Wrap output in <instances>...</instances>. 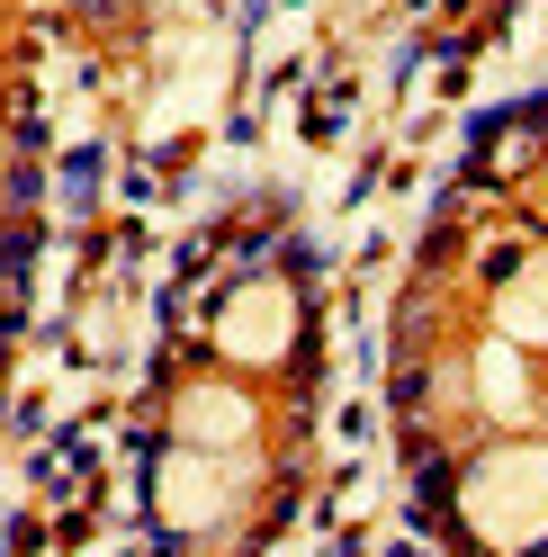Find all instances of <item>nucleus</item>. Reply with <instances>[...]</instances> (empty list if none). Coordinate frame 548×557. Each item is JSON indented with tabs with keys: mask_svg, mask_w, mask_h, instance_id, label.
Listing matches in <instances>:
<instances>
[{
	"mask_svg": "<svg viewBox=\"0 0 548 557\" xmlns=\"http://www.w3.org/2000/svg\"><path fill=\"white\" fill-rule=\"evenodd\" d=\"M27 261H37V225H10V234H0V288H18Z\"/></svg>",
	"mask_w": 548,
	"mask_h": 557,
	"instance_id": "f257e3e1",
	"label": "nucleus"
}]
</instances>
